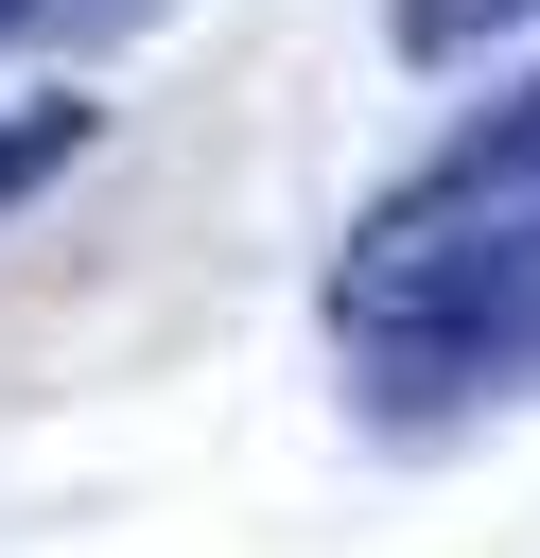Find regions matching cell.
I'll list each match as a JSON object with an SVG mask.
<instances>
[{
	"instance_id": "obj_1",
	"label": "cell",
	"mask_w": 540,
	"mask_h": 558,
	"mask_svg": "<svg viewBox=\"0 0 540 558\" xmlns=\"http://www.w3.org/2000/svg\"><path fill=\"white\" fill-rule=\"evenodd\" d=\"M331 331H348V366H366L401 418L540 366V87H523L470 157H435L418 192H383V209L348 227Z\"/></svg>"
},
{
	"instance_id": "obj_4",
	"label": "cell",
	"mask_w": 540,
	"mask_h": 558,
	"mask_svg": "<svg viewBox=\"0 0 540 558\" xmlns=\"http://www.w3.org/2000/svg\"><path fill=\"white\" fill-rule=\"evenodd\" d=\"M505 17H540V0H401V52H470V35H505Z\"/></svg>"
},
{
	"instance_id": "obj_2",
	"label": "cell",
	"mask_w": 540,
	"mask_h": 558,
	"mask_svg": "<svg viewBox=\"0 0 540 558\" xmlns=\"http://www.w3.org/2000/svg\"><path fill=\"white\" fill-rule=\"evenodd\" d=\"M70 157H87V105H35V122H0V209H17V192H52Z\"/></svg>"
},
{
	"instance_id": "obj_3",
	"label": "cell",
	"mask_w": 540,
	"mask_h": 558,
	"mask_svg": "<svg viewBox=\"0 0 540 558\" xmlns=\"http://www.w3.org/2000/svg\"><path fill=\"white\" fill-rule=\"evenodd\" d=\"M157 0H0V35H52V52H105V35H139Z\"/></svg>"
}]
</instances>
